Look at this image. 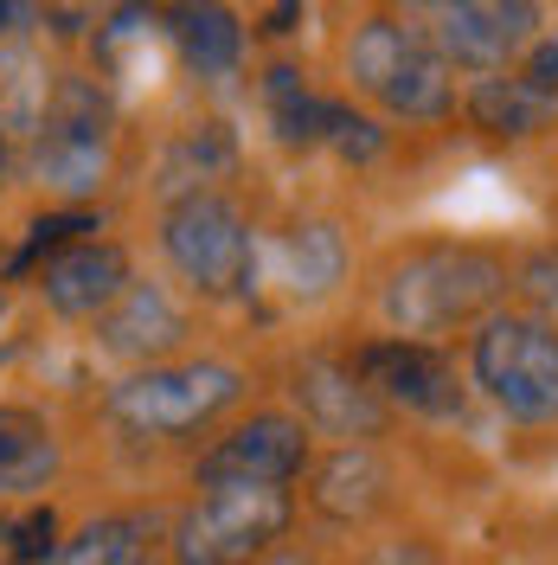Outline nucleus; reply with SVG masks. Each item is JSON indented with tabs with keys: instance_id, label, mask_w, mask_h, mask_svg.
Segmentation results:
<instances>
[{
	"instance_id": "nucleus-27",
	"label": "nucleus",
	"mask_w": 558,
	"mask_h": 565,
	"mask_svg": "<svg viewBox=\"0 0 558 565\" xmlns=\"http://www.w3.org/2000/svg\"><path fill=\"white\" fill-rule=\"evenodd\" d=\"M0 316H7V289H0Z\"/></svg>"
},
{
	"instance_id": "nucleus-9",
	"label": "nucleus",
	"mask_w": 558,
	"mask_h": 565,
	"mask_svg": "<svg viewBox=\"0 0 558 565\" xmlns=\"http://www.w3.org/2000/svg\"><path fill=\"white\" fill-rule=\"evenodd\" d=\"M314 430L296 412H250L225 437H212L193 462V489H289L309 476Z\"/></svg>"
},
{
	"instance_id": "nucleus-1",
	"label": "nucleus",
	"mask_w": 558,
	"mask_h": 565,
	"mask_svg": "<svg viewBox=\"0 0 558 565\" xmlns=\"http://www.w3.org/2000/svg\"><path fill=\"white\" fill-rule=\"evenodd\" d=\"M373 302L391 341L443 348L514 302V257L482 238H418L379 270Z\"/></svg>"
},
{
	"instance_id": "nucleus-17",
	"label": "nucleus",
	"mask_w": 558,
	"mask_h": 565,
	"mask_svg": "<svg viewBox=\"0 0 558 565\" xmlns=\"http://www.w3.org/2000/svg\"><path fill=\"white\" fill-rule=\"evenodd\" d=\"M257 97H264V116H270V129H277L282 148H321V129H328V104L334 97H321L302 65L277 58V65L257 77Z\"/></svg>"
},
{
	"instance_id": "nucleus-15",
	"label": "nucleus",
	"mask_w": 558,
	"mask_h": 565,
	"mask_svg": "<svg viewBox=\"0 0 558 565\" xmlns=\"http://www.w3.org/2000/svg\"><path fill=\"white\" fill-rule=\"evenodd\" d=\"M455 116H462L482 141H501V148H521V141H539L546 129H558V104H546L539 90H526L514 71H501V77H469Z\"/></svg>"
},
{
	"instance_id": "nucleus-20",
	"label": "nucleus",
	"mask_w": 558,
	"mask_h": 565,
	"mask_svg": "<svg viewBox=\"0 0 558 565\" xmlns=\"http://www.w3.org/2000/svg\"><path fill=\"white\" fill-rule=\"evenodd\" d=\"M282 257H289V282H296V296H328L334 282L347 277V245H341V232L321 225V218L296 225L289 245H282Z\"/></svg>"
},
{
	"instance_id": "nucleus-6",
	"label": "nucleus",
	"mask_w": 558,
	"mask_h": 565,
	"mask_svg": "<svg viewBox=\"0 0 558 565\" xmlns=\"http://www.w3.org/2000/svg\"><path fill=\"white\" fill-rule=\"evenodd\" d=\"M245 373L232 360H168V366H141L129 380L109 386V418L129 424L136 437H186L225 418L245 398Z\"/></svg>"
},
{
	"instance_id": "nucleus-16",
	"label": "nucleus",
	"mask_w": 558,
	"mask_h": 565,
	"mask_svg": "<svg viewBox=\"0 0 558 565\" xmlns=\"http://www.w3.org/2000/svg\"><path fill=\"white\" fill-rule=\"evenodd\" d=\"M58 476V430L26 412V405H0V501H33Z\"/></svg>"
},
{
	"instance_id": "nucleus-18",
	"label": "nucleus",
	"mask_w": 558,
	"mask_h": 565,
	"mask_svg": "<svg viewBox=\"0 0 558 565\" xmlns=\"http://www.w3.org/2000/svg\"><path fill=\"white\" fill-rule=\"evenodd\" d=\"M174 26V45L180 58H186V71H200V77H238V65H245V26H238V13L232 7H180V13H168Z\"/></svg>"
},
{
	"instance_id": "nucleus-23",
	"label": "nucleus",
	"mask_w": 558,
	"mask_h": 565,
	"mask_svg": "<svg viewBox=\"0 0 558 565\" xmlns=\"http://www.w3.org/2000/svg\"><path fill=\"white\" fill-rule=\"evenodd\" d=\"M45 540H52V514H0V565H45Z\"/></svg>"
},
{
	"instance_id": "nucleus-24",
	"label": "nucleus",
	"mask_w": 558,
	"mask_h": 565,
	"mask_svg": "<svg viewBox=\"0 0 558 565\" xmlns=\"http://www.w3.org/2000/svg\"><path fill=\"white\" fill-rule=\"evenodd\" d=\"M366 565H443V553L430 540H418V533H405V540H385Z\"/></svg>"
},
{
	"instance_id": "nucleus-5",
	"label": "nucleus",
	"mask_w": 558,
	"mask_h": 565,
	"mask_svg": "<svg viewBox=\"0 0 558 565\" xmlns=\"http://www.w3.org/2000/svg\"><path fill=\"white\" fill-rule=\"evenodd\" d=\"M161 250L180 270V282L206 302H238L257 282V232H250L245 206L218 186L180 193L161 212Z\"/></svg>"
},
{
	"instance_id": "nucleus-7",
	"label": "nucleus",
	"mask_w": 558,
	"mask_h": 565,
	"mask_svg": "<svg viewBox=\"0 0 558 565\" xmlns=\"http://www.w3.org/2000/svg\"><path fill=\"white\" fill-rule=\"evenodd\" d=\"M289 514V489H200L174 521V565H257Z\"/></svg>"
},
{
	"instance_id": "nucleus-19",
	"label": "nucleus",
	"mask_w": 558,
	"mask_h": 565,
	"mask_svg": "<svg viewBox=\"0 0 558 565\" xmlns=\"http://www.w3.org/2000/svg\"><path fill=\"white\" fill-rule=\"evenodd\" d=\"M148 540H154L148 514H97L71 540H58V553L45 565H141L148 559Z\"/></svg>"
},
{
	"instance_id": "nucleus-21",
	"label": "nucleus",
	"mask_w": 558,
	"mask_h": 565,
	"mask_svg": "<svg viewBox=\"0 0 558 565\" xmlns=\"http://www.w3.org/2000/svg\"><path fill=\"white\" fill-rule=\"evenodd\" d=\"M321 148H334L341 161H373L385 148V129L373 116H360L347 104H328V129H321Z\"/></svg>"
},
{
	"instance_id": "nucleus-2",
	"label": "nucleus",
	"mask_w": 558,
	"mask_h": 565,
	"mask_svg": "<svg viewBox=\"0 0 558 565\" xmlns=\"http://www.w3.org/2000/svg\"><path fill=\"white\" fill-rule=\"evenodd\" d=\"M341 77L353 97H366L385 122H405V129H443V122H455V104H462V77L430 45L418 7L411 13H398V7L360 13L341 39Z\"/></svg>"
},
{
	"instance_id": "nucleus-13",
	"label": "nucleus",
	"mask_w": 558,
	"mask_h": 565,
	"mask_svg": "<svg viewBox=\"0 0 558 565\" xmlns=\"http://www.w3.org/2000/svg\"><path fill=\"white\" fill-rule=\"evenodd\" d=\"M309 508L334 527H366L391 508V462L373 444H334L309 462Z\"/></svg>"
},
{
	"instance_id": "nucleus-4",
	"label": "nucleus",
	"mask_w": 558,
	"mask_h": 565,
	"mask_svg": "<svg viewBox=\"0 0 558 565\" xmlns=\"http://www.w3.org/2000/svg\"><path fill=\"white\" fill-rule=\"evenodd\" d=\"M116 161V104L97 77L84 71H58L45 116L26 136V174L52 193V200H90L109 180Z\"/></svg>"
},
{
	"instance_id": "nucleus-8",
	"label": "nucleus",
	"mask_w": 558,
	"mask_h": 565,
	"mask_svg": "<svg viewBox=\"0 0 558 565\" xmlns=\"http://www.w3.org/2000/svg\"><path fill=\"white\" fill-rule=\"evenodd\" d=\"M430 45L443 52V65L469 84V77H501L526 58V45L546 26V7L533 0H437L418 7Z\"/></svg>"
},
{
	"instance_id": "nucleus-12",
	"label": "nucleus",
	"mask_w": 558,
	"mask_h": 565,
	"mask_svg": "<svg viewBox=\"0 0 558 565\" xmlns=\"http://www.w3.org/2000/svg\"><path fill=\"white\" fill-rule=\"evenodd\" d=\"M296 405H302L309 430H328L341 444H373L391 424V412L373 398V386L360 380L353 360H302L296 366Z\"/></svg>"
},
{
	"instance_id": "nucleus-25",
	"label": "nucleus",
	"mask_w": 558,
	"mask_h": 565,
	"mask_svg": "<svg viewBox=\"0 0 558 565\" xmlns=\"http://www.w3.org/2000/svg\"><path fill=\"white\" fill-rule=\"evenodd\" d=\"M13 180V129H7V116H0V186Z\"/></svg>"
},
{
	"instance_id": "nucleus-22",
	"label": "nucleus",
	"mask_w": 558,
	"mask_h": 565,
	"mask_svg": "<svg viewBox=\"0 0 558 565\" xmlns=\"http://www.w3.org/2000/svg\"><path fill=\"white\" fill-rule=\"evenodd\" d=\"M514 77H521L526 90H539L546 104H558V20H552V13H546L539 39L526 45V58L514 65Z\"/></svg>"
},
{
	"instance_id": "nucleus-26",
	"label": "nucleus",
	"mask_w": 558,
	"mask_h": 565,
	"mask_svg": "<svg viewBox=\"0 0 558 565\" xmlns=\"http://www.w3.org/2000/svg\"><path fill=\"white\" fill-rule=\"evenodd\" d=\"M20 20H39V13H33V7H0V39L20 33Z\"/></svg>"
},
{
	"instance_id": "nucleus-3",
	"label": "nucleus",
	"mask_w": 558,
	"mask_h": 565,
	"mask_svg": "<svg viewBox=\"0 0 558 565\" xmlns=\"http://www.w3.org/2000/svg\"><path fill=\"white\" fill-rule=\"evenodd\" d=\"M469 392L521 430H558V321L521 302L494 309L462 348Z\"/></svg>"
},
{
	"instance_id": "nucleus-14",
	"label": "nucleus",
	"mask_w": 558,
	"mask_h": 565,
	"mask_svg": "<svg viewBox=\"0 0 558 565\" xmlns=\"http://www.w3.org/2000/svg\"><path fill=\"white\" fill-rule=\"evenodd\" d=\"M186 341V316L168 296V282H129L122 302L97 321V348L109 360H129V366H168V353H180Z\"/></svg>"
},
{
	"instance_id": "nucleus-10",
	"label": "nucleus",
	"mask_w": 558,
	"mask_h": 565,
	"mask_svg": "<svg viewBox=\"0 0 558 565\" xmlns=\"http://www.w3.org/2000/svg\"><path fill=\"white\" fill-rule=\"evenodd\" d=\"M353 366H360V380L373 386V398L391 418L411 412V418H430V424H455L469 412V373L443 348L379 334V341H366V348L353 353Z\"/></svg>"
},
{
	"instance_id": "nucleus-11",
	"label": "nucleus",
	"mask_w": 558,
	"mask_h": 565,
	"mask_svg": "<svg viewBox=\"0 0 558 565\" xmlns=\"http://www.w3.org/2000/svg\"><path fill=\"white\" fill-rule=\"evenodd\" d=\"M129 250L116 238H71L39 264V296L65 321H104L129 289Z\"/></svg>"
}]
</instances>
